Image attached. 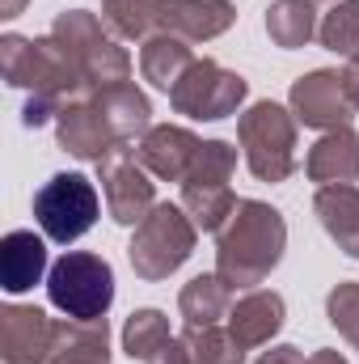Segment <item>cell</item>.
Here are the masks:
<instances>
[{"instance_id":"9c48e42d","label":"cell","mask_w":359,"mask_h":364,"mask_svg":"<svg viewBox=\"0 0 359 364\" xmlns=\"http://www.w3.org/2000/svg\"><path fill=\"white\" fill-rule=\"evenodd\" d=\"M97 182H101V199H106V212L118 220V225H140L153 208H157V182L153 174L140 166L136 149L118 144L106 161H97Z\"/></svg>"},{"instance_id":"cb8c5ba5","label":"cell","mask_w":359,"mask_h":364,"mask_svg":"<svg viewBox=\"0 0 359 364\" xmlns=\"http://www.w3.org/2000/svg\"><path fill=\"white\" fill-rule=\"evenodd\" d=\"M321 17H317V0H275L267 9V34L275 47L296 51L317 34Z\"/></svg>"},{"instance_id":"ba28073f","label":"cell","mask_w":359,"mask_h":364,"mask_svg":"<svg viewBox=\"0 0 359 364\" xmlns=\"http://www.w3.org/2000/svg\"><path fill=\"white\" fill-rule=\"evenodd\" d=\"M245 93H250L245 77L220 68L216 60H194V64L186 68V77L174 85V93H170V106H174L178 114H186V119L216 123V119L237 114L241 102H245Z\"/></svg>"},{"instance_id":"7402d4cb","label":"cell","mask_w":359,"mask_h":364,"mask_svg":"<svg viewBox=\"0 0 359 364\" xmlns=\"http://www.w3.org/2000/svg\"><path fill=\"white\" fill-rule=\"evenodd\" d=\"M101 21L114 30V38L148 43V38L165 34L170 0H106L101 4Z\"/></svg>"},{"instance_id":"83f0119b","label":"cell","mask_w":359,"mask_h":364,"mask_svg":"<svg viewBox=\"0 0 359 364\" xmlns=\"http://www.w3.org/2000/svg\"><path fill=\"white\" fill-rule=\"evenodd\" d=\"M326 314H330V322H334V331L347 339V343H355L359 348V284H338L330 296H326Z\"/></svg>"},{"instance_id":"5b68a950","label":"cell","mask_w":359,"mask_h":364,"mask_svg":"<svg viewBox=\"0 0 359 364\" xmlns=\"http://www.w3.org/2000/svg\"><path fill=\"white\" fill-rule=\"evenodd\" d=\"M245 166L258 182H287L296 174V114L279 102H254L237 119Z\"/></svg>"},{"instance_id":"f546056e","label":"cell","mask_w":359,"mask_h":364,"mask_svg":"<svg viewBox=\"0 0 359 364\" xmlns=\"http://www.w3.org/2000/svg\"><path fill=\"white\" fill-rule=\"evenodd\" d=\"M343 77H347V90H351V97H355V106H359V51L351 55V60H347Z\"/></svg>"},{"instance_id":"7c38bea8","label":"cell","mask_w":359,"mask_h":364,"mask_svg":"<svg viewBox=\"0 0 359 364\" xmlns=\"http://www.w3.org/2000/svg\"><path fill=\"white\" fill-rule=\"evenodd\" d=\"M55 140L64 153H72L77 161H106L114 149H118V136L110 132L101 106L93 97H81V102H68L60 114H55Z\"/></svg>"},{"instance_id":"8fae6325","label":"cell","mask_w":359,"mask_h":364,"mask_svg":"<svg viewBox=\"0 0 359 364\" xmlns=\"http://www.w3.org/2000/svg\"><path fill=\"white\" fill-rule=\"evenodd\" d=\"M60 339V322L38 305H4L0 309V360L4 364H51Z\"/></svg>"},{"instance_id":"603a6c76","label":"cell","mask_w":359,"mask_h":364,"mask_svg":"<svg viewBox=\"0 0 359 364\" xmlns=\"http://www.w3.org/2000/svg\"><path fill=\"white\" fill-rule=\"evenodd\" d=\"M51 364H110V326L106 318L97 322H60V339Z\"/></svg>"},{"instance_id":"5bb4252c","label":"cell","mask_w":359,"mask_h":364,"mask_svg":"<svg viewBox=\"0 0 359 364\" xmlns=\"http://www.w3.org/2000/svg\"><path fill=\"white\" fill-rule=\"evenodd\" d=\"M287 318V305L279 292L270 288H250L245 296L233 301L228 309V335L241 343V352H254V348H270V339L279 335Z\"/></svg>"},{"instance_id":"52a82bcc","label":"cell","mask_w":359,"mask_h":364,"mask_svg":"<svg viewBox=\"0 0 359 364\" xmlns=\"http://www.w3.org/2000/svg\"><path fill=\"white\" fill-rule=\"evenodd\" d=\"M101 199L85 174H55L34 191V220L47 242L72 246L97 225Z\"/></svg>"},{"instance_id":"277c9868","label":"cell","mask_w":359,"mask_h":364,"mask_svg":"<svg viewBox=\"0 0 359 364\" xmlns=\"http://www.w3.org/2000/svg\"><path fill=\"white\" fill-rule=\"evenodd\" d=\"M194 237H199V229L182 203H157L131 233V246H127L131 272L148 284L170 279L194 255Z\"/></svg>"},{"instance_id":"9a60e30c","label":"cell","mask_w":359,"mask_h":364,"mask_svg":"<svg viewBox=\"0 0 359 364\" xmlns=\"http://www.w3.org/2000/svg\"><path fill=\"white\" fill-rule=\"evenodd\" d=\"M304 174L317 186H343V182L359 178V136L355 127H334L326 132L309 157H304Z\"/></svg>"},{"instance_id":"d6986e66","label":"cell","mask_w":359,"mask_h":364,"mask_svg":"<svg viewBox=\"0 0 359 364\" xmlns=\"http://www.w3.org/2000/svg\"><path fill=\"white\" fill-rule=\"evenodd\" d=\"M190 64H194L190 43L178 38V34H170V30L148 38V43H140V73H144L148 85H157L161 93H174V85L186 77Z\"/></svg>"},{"instance_id":"3957f363","label":"cell","mask_w":359,"mask_h":364,"mask_svg":"<svg viewBox=\"0 0 359 364\" xmlns=\"http://www.w3.org/2000/svg\"><path fill=\"white\" fill-rule=\"evenodd\" d=\"M55 43L72 55V64L81 68V77L89 81L93 93L110 90V85H127L131 81V55L118 47L114 30L89 13V9H64L51 26Z\"/></svg>"},{"instance_id":"f1b7e54d","label":"cell","mask_w":359,"mask_h":364,"mask_svg":"<svg viewBox=\"0 0 359 364\" xmlns=\"http://www.w3.org/2000/svg\"><path fill=\"white\" fill-rule=\"evenodd\" d=\"M258 364H309V356L300 348H292V343H275L258 356Z\"/></svg>"},{"instance_id":"4fadbf2b","label":"cell","mask_w":359,"mask_h":364,"mask_svg":"<svg viewBox=\"0 0 359 364\" xmlns=\"http://www.w3.org/2000/svg\"><path fill=\"white\" fill-rule=\"evenodd\" d=\"M199 149L203 140L186 127H174V123H161V127H148L140 140H136V157L140 166L161 182H186L190 166L199 161Z\"/></svg>"},{"instance_id":"1f68e13d","label":"cell","mask_w":359,"mask_h":364,"mask_svg":"<svg viewBox=\"0 0 359 364\" xmlns=\"http://www.w3.org/2000/svg\"><path fill=\"white\" fill-rule=\"evenodd\" d=\"M26 9V0H0V17H17Z\"/></svg>"},{"instance_id":"4dcf8cb0","label":"cell","mask_w":359,"mask_h":364,"mask_svg":"<svg viewBox=\"0 0 359 364\" xmlns=\"http://www.w3.org/2000/svg\"><path fill=\"white\" fill-rule=\"evenodd\" d=\"M309 364H347V356H338V352H330V348H321V352H313Z\"/></svg>"},{"instance_id":"7a4b0ae2","label":"cell","mask_w":359,"mask_h":364,"mask_svg":"<svg viewBox=\"0 0 359 364\" xmlns=\"http://www.w3.org/2000/svg\"><path fill=\"white\" fill-rule=\"evenodd\" d=\"M287 250V225L263 199H237L233 216L216 233V275L237 288H258Z\"/></svg>"},{"instance_id":"4316f807","label":"cell","mask_w":359,"mask_h":364,"mask_svg":"<svg viewBox=\"0 0 359 364\" xmlns=\"http://www.w3.org/2000/svg\"><path fill=\"white\" fill-rule=\"evenodd\" d=\"M317 38H321L326 51L351 60V55L359 51V0H338L330 13H321Z\"/></svg>"},{"instance_id":"30bf717a","label":"cell","mask_w":359,"mask_h":364,"mask_svg":"<svg viewBox=\"0 0 359 364\" xmlns=\"http://www.w3.org/2000/svg\"><path fill=\"white\" fill-rule=\"evenodd\" d=\"M292 114L296 123L304 127H317V132H334V127H351L355 119V97L347 90V77L334 73V68H317L309 77H300L292 85Z\"/></svg>"},{"instance_id":"ffe728a7","label":"cell","mask_w":359,"mask_h":364,"mask_svg":"<svg viewBox=\"0 0 359 364\" xmlns=\"http://www.w3.org/2000/svg\"><path fill=\"white\" fill-rule=\"evenodd\" d=\"M93 102L101 106V114H106L110 132L118 136V144H127V140H136V136H144L153 127V106H148L144 90H136V81L93 93Z\"/></svg>"},{"instance_id":"484cf974","label":"cell","mask_w":359,"mask_h":364,"mask_svg":"<svg viewBox=\"0 0 359 364\" xmlns=\"http://www.w3.org/2000/svg\"><path fill=\"white\" fill-rule=\"evenodd\" d=\"M182 343L190 348L194 364H245V352L228 326H182Z\"/></svg>"},{"instance_id":"e0dca14e","label":"cell","mask_w":359,"mask_h":364,"mask_svg":"<svg viewBox=\"0 0 359 364\" xmlns=\"http://www.w3.org/2000/svg\"><path fill=\"white\" fill-rule=\"evenodd\" d=\"M317 220L321 229L338 242V250H347L351 259H359V186L343 182V186H317Z\"/></svg>"},{"instance_id":"44dd1931","label":"cell","mask_w":359,"mask_h":364,"mask_svg":"<svg viewBox=\"0 0 359 364\" xmlns=\"http://www.w3.org/2000/svg\"><path fill=\"white\" fill-rule=\"evenodd\" d=\"M233 284H224L220 275H194L178 292V314L182 326H220V318H228L233 309Z\"/></svg>"},{"instance_id":"8992f818","label":"cell","mask_w":359,"mask_h":364,"mask_svg":"<svg viewBox=\"0 0 359 364\" xmlns=\"http://www.w3.org/2000/svg\"><path fill=\"white\" fill-rule=\"evenodd\" d=\"M51 305L72 322H97L114 305V272L101 255L89 250H64L47 272Z\"/></svg>"},{"instance_id":"2e32d148","label":"cell","mask_w":359,"mask_h":364,"mask_svg":"<svg viewBox=\"0 0 359 364\" xmlns=\"http://www.w3.org/2000/svg\"><path fill=\"white\" fill-rule=\"evenodd\" d=\"M47 272H51L47 267V242L38 233H30V229L4 233V242H0V284H4V292L21 296L34 284H43Z\"/></svg>"},{"instance_id":"d4e9b609","label":"cell","mask_w":359,"mask_h":364,"mask_svg":"<svg viewBox=\"0 0 359 364\" xmlns=\"http://www.w3.org/2000/svg\"><path fill=\"white\" fill-rule=\"evenodd\" d=\"M170 339H174V331H170V318L161 309H136L127 318V326H123V352L140 364L148 360L161 343H170Z\"/></svg>"},{"instance_id":"ac0fdd59","label":"cell","mask_w":359,"mask_h":364,"mask_svg":"<svg viewBox=\"0 0 359 364\" xmlns=\"http://www.w3.org/2000/svg\"><path fill=\"white\" fill-rule=\"evenodd\" d=\"M237 21V9L228 0H170L165 30L186 43H211Z\"/></svg>"},{"instance_id":"6da1fadb","label":"cell","mask_w":359,"mask_h":364,"mask_svg":"<svg viewBox=\"0 0 359 364\" xmlns=\"http://www.w3.org/2000/svg\"><path fill=\"white\" fill-rule=\"evenodd\" d=\"M0 77L13 90H30V102L21 110L26 127H43L68 102L93 97L89 81L81 77V68L72 64V55L55 43V34H47V38L4 34L0 38Z\"/></svg>"}]
</instances>
